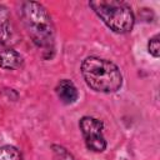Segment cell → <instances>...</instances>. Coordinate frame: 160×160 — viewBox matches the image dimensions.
I'll list each match as a JSON object with an SVG mask.
<instances>
[{"label": "cell", "mask_w": 160, "mask_h": 160, "mask_svg": "<svg viewBox=\"0 0 160 160\" xmlns=\"http://www.w3.org/2000/svg\"><path fill=\"white\" fill-rule=\"evenodd\" d=\"M21 18L32 42L44 51L54 52L55 28L46 9L36 1H25L21 6Z\"/></svg>", "instance_id": "cell-1"}, {"label": "cell", "mask_w": 160, "mask_h": 160, "mask_svg": "<svg viewBox=\"0 0 160 160\" xmlns=\"http://www.w3.org/2000/svg\"><path fill=\"white\" fill-rule=\"evenodd\" d=\"M81 74L88 86L99 92H115L122 84L119 68L114 62L96 56H89L82 61Z\"/></svg>", "instance_id": "cell-2"}, {"label": "cell", "mask_w": 160, "mask_h": 160, "mask_svg": "<svg viewBox=\"0 0 160 160\" xmlns=\"http://www.w3.org/2000/svg\"><path fill=\"white\" fill-rule=\"evenodd\" d=\"M104 24L118 34L131 31L135 19L129 5L116 0H92L89 2Z\"/></svg>", "instance_id": "cell-3"}, {"label": "cell", "mask_w": 160, "mask_h": 160, "mask_svg": "<svg viewBox=\"0 0 160 160\" xmlns=\"http://www.w3.org/2000/svg\"><path fill=\"white\" fill-rule=\"evenodd\" d=\"M79 125L89 150L101 152L106 149V141L102 135L104 124L100 120L91 116H84L80 119Z\"/></svg>", "instance_id": "cell-4"}, {"label": "cell", "mask_w": 160, "mask_h": 160, "mask_svg": "<svg viewBox=\"0 0 160 160\" xmlns=\"http://www.w3.org/2000/svg\"><path fill=\"white\" fill-rule=\"evenodd\" d=\"M56 95L64 104H72L78 100V89L74 85V82L69 79H62L56 85Z\"/></svg>", "instance_id": "cell-5"}, {"label": "cell", "mask_w": 160, "mask_h": 160, "mask_svg": "<svg viewBox=\"0 0 160 160\" xmlns=\"http://www.w3.org/2000/svg\"><path fill=\"white\" fill-rule=\"evenodd\" d=\"M11 16L6 6L0 5V44H8L12 38Z\"/></svg>", "instance_id": "cell-6"}, {"label": "cell", "mask_w": 160, "mask_h": 160, "mask_svg": "<svg viewBox=\"0 0 160 160\" xmlns=\"http://www.w3.org/2000/svg\"><path fill=\"white\" fill-rule=\"evenodd\" d=\"M22 56L12 50V49H5L0 51V68L6 70H15L19 69L22 65Z\"/></svg>", "instance_id": "cell-7"}, {"label": "cell", "mask_w": 160, "mask_h": 160, "mask_svg": "<svg viewBox=\"0 0 160 160\" xmlns=\"http://www.w3.org/2000/svg\"><path fill=\"white\" fill-rule=\"evenodd\" d=\"M20 152L16 148L4 145L0 148V160H20Z\"/></svg>", "instance_id": "cell-8"}, {"label": "cell", "mask_w": 160, "mask_h": 160, "mask_svg": "<svg viewBox=\"0 0 160 160\" xmlns=\"http://www.w3.org/2000/svg\"><path fill=\"white\" fill-rule=\"evenodd\" d=\"M148 50L154 58H159V55H160V41H159V35L158 34L149 40Z\"/></svg>", "instance_id": "cell-9"}, {"label": "cell", "mask_w": 160, "mask_h": 160, "mask_svg": "<svg viewBox=\"0 0 160 160\" xmlns=\"http://www.w3.org/2000/svg\"><path fill=\"white\" fill-rule=\"evenodd\" d=\"M52 150H54V154H55L58 160H75L74 156L62 146L52 145Z\"/></svg>", "instance_id": "cell-10"}]
</instances>
